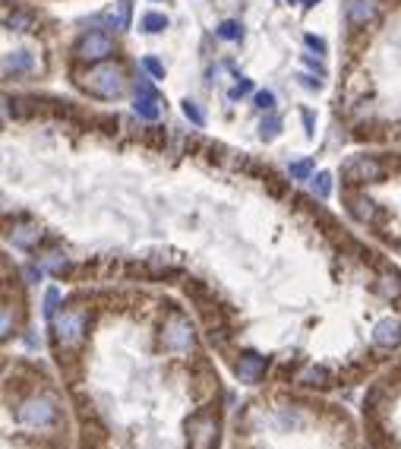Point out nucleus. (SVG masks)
<instances>
[{"mask_svg":"<svg viewBox=\"0 0 401 449\" xmlns=\"http://www.w3.org/2000/svg\"><path fill=\"white\" fill-rule=\"evenodd\" d=\"M304 63H306V67H313L316 73H320V77H322V73H326V70H322V63L316 61V57H310V54H304Z\"/></svg>","mask_w":401,"mask_h":449,"instance_id":"nucleus-31","label":"nucleus"},{"mask_svg":"<svg viewBox=\"0 0 401 449\" xmlns=\"http://www.w3.org/2000/svg\"><path fill=\"white\" fill-rule=\"evenodd\" d=\"M79 86L86 92H92V95H98V98H117L123 89H127V83H123V70L111 67V63H102V67L88 70Z\"/></svg>","mask_w":401,"mask_h":449,"instance_id":"nucleus-1","label":"nucleus"},{"mask_svg":"<svg viewBox=\"0 0 401 449\" xmlns=\"http://www.w3.org/2000/svg\"><path fill=\"white\" fill-rule=\"evenodd\" d=\"M108 54H114V38L104 32H88L79 42V48H76L79 61H104Z\"/></svg>","mask_w":401,"mask_h":449,"instance_id":"nucleus-6","label":"nucleus"},{"mask_svg":"<svg viewBox=\"0 0 401 449\" xmlns=\"http://www.w3.org/2000/svg\"><path fill=\"white\" fill-rule=\"evenodd\" d=\"M57 304H61V291H57V288H48V291H45V317H54V313H57Z\"/></svg>","mask_w":401,"mask_h":449,"instance_id":"nucleus-24","label":"nucleus"},{"mask_svg":"<svg viewBox=\"0 0 401 449\" xmlns=\"http://www.w3.org/2000/svg\"><path fill=\"white\" fill-rule=\"evenodd\" d=\"M382 178V165L376 159H354L345 168V180L347 184H370V180Z\"/></svg>","mask_w":401,"mask_h":449,"instance_id":"nucleus-9","label":"nucleus"},{"mask_svg":"<svg viewBox=\"0 0 401 449\" xmlns=\"http://www.w3.org/2000/svg\"><path fill=\"white\" fill-rule=\"evenodd\" d=\"M300 86H304V89H320V79H313V77H300Z\"/></svg>","mask_w":401,"mask_h":449,"instance_id":"nucleus-32","label":"nucleus"},{"mask_svg":"<svg viewBox=\"0 0 401 449\" xmlns=\"http://www.w3.org/2000/svg\"><path fill=\"white\" fill-rule=\"evenodd\" d=\"M300 3H306V7H313V3H316V0H300Z\"/></svg>","mask_w":401,"mask_h":449,"instance_id":"nucleus-34","label":"nucleus"},{"mask_svg":"<svg viewBox=\"0 0 401 449\" xmlns=\"http://www.w3.org/2000/svg\"><path fill=\"white\" fill-rule=\"evenodd\" d=\"M187 434H190V449H215L218 421L209 415H196L190 424H187Z\"/></svg>","mask_w":401,"mask_h":449,"instance_id":"nucleus-5","label":"nucleus"},{"mask_svg":"<svg viewBox=\"0 0 401 449\" xmlns=\"http://www.w3.org/2000/svg\"><path fill=\"white\" fill-rule=\"evenodd\" d=\"M7 26L16 29V32H29V29L35 26V16L32 13H22V10H16L13 16H7Z\"/></svg>","mask_w":401,"mask_h":449,"instance_id":"nucleus-19","label":"nucleus"},{"mask_svg":"<svg viewBox=\"0 0 401 449\" xmlns=\"http://www.w3.org/2000/svg\"><path fill=\"white\" fill-rule=\"evenodd\" d=\"M143 67L149 70L155 79H164V63L162 61H155V57H143Z\"/></svg>","mask_w":401,"mask_h":449,"instance_id":"nucleus-26","label":"nucleus"},{"mask_svg":"<svg viewBox=\"0 0 401 449\" xmlns=\"http://www.w3.org/2000/svg\"><path fill=\"white\" fill-rule=\"evenodd\" d=\"M265 367H269V361H265L262 354L244 352V354H240V361L234 364V373H237L240 383H259V380H262V373H265Z\"/></svg>","mask_w":401,"mask_h":449,"instance_id":"nucleus-8","label":"nucleus"},{"mask_svg":"<svg viewBox=\"0 0 401 449\" xmlns=\"http://www.w3.org/2000/svg\"><path fill=\"white\" fill-rule=\"evenodd\" d=\"M304 127H306V133L313 136V114H310V111H304Z\"/></svg>","mask_w":401,"mask_h":449,"instance_id":"nucleus-33","label":"nucleus"},{"mask_svg":"<svg viewBox=\"0 0 401 449\" xmlns=\"http://www.w3.org/2000/svg\"><path fill=\"white\" fill-rule=\"evenodd\" d=\"M278 133H281V120L275 118V114L262 118V124H259V136H262V139H275Z\"/></svg>","mask_w":401,"mask_h":449,"instance_id":"nucleus-21","label":"nucleus"},{"mask_svg":"<svg viewBox=\"0 0 401 449\" xmlns=\"http://www.w3.org/2000/svg\"><path fill=\"white\" fill-rule=\"evenodd\" d=\"M379 294L388 297V301H392V297H401V276L395 269H386L379 276Z\"/></svg>","mask_w":401,"mask_h":449,"instance_id":"nucleus-13","label":"nucleus"},{"mask_svg":"<svg viewBox=\"0 0 401 449\" xmlns=\"http://www.w3.org/2000/svg\"><path fill=\"white\" fill-rule=\"evenodd\" d=\"M184 114H187V118H190L196 127H203V124H205V114L199 111V104H196V102H190V98L184 102Z\"/></svg>","mask_w":401,"mask_h":449,"instance_id":"nucleus-25","label":"nucleus"},{"mask_svg":"<svg viewBox=\"0 0 401 449\" xmlns=\"http://www.w3.org/2000/svg\"><path fill=\"white\" fill-rule=\"evenodd\" d=\"M193 342H196V332H193L190 320H184V317H171L168 323H164L162 345L168 348V352L187 354V352H190V348H193Z\"/></svg>","mask_w":401,"mask_h":449,"instance_id":"nucleus-2","label":"nucleus"},{"mask_svg":"<svg viewBox=\"0 0 401 449\" xmlns=\"http://www.w3.org/2000/svg\"><path fill=\"white\" fill-rule=\"evenodd\" d=\"M32 67V57L26 54V51H10L7 57H3V70L7 73H22V70Z\"/></svg>","mask_w":401,"mask_h":449,"instance_id":"nucleus-14","label":"nucleus"},{"mask_svg":"<svg viewBox=\"0 0 401 449\" xmlns=\"http://www.w3.org/2000/svg\"><path fill=\"white\" fill-rule=\"evenodd\" d=\"M313 194L320 196V200H329V194H332V174L329 171H320L313 178Z\"/></svg>","mask_w":401,"mask_h":449,"instance_id":"nucleus-20","label":"nucleus"},{"mask_svg":"<svg viewBox=\"0 0 401 449\" xmlns=\"http://www.w3.org/2000/svg\"><path fill=\"white\" fill-rule=\"evenodd\" d=\"M310 171H313V159H300V162H294V165H291V178L294 180L310 178Z\"/></svg>","mask_w":401,"mask_h":449,"instance_id":"nucleus-23","label":"nucleus"},{"mask_svg":"<svg viewBox=\"0 0 401 449\" xmlns=\"http://www.w3.org/2000/svg\"><path fill=\"white\" fill-rule=\"evenodd\" d=\"M54 329H57V342H61L63 348L79 345L86 329H88V313L86 310H63L61 317H57Z\"/></svg>","mask_w":401,"mask_h":449,"instance_id":"nucleus-3","label":"nucleus"},{"mask_svg":"<svg viewBox=\"0 0 401 449\" xmlns=\"http://www.w3.org/2000/svg\"><path fill=\"white\" fill-rule=\"evenodd\" d=\"M278 421L285 424V427H297V424H300V421H297V415H288V411H281Z\"/></svg>","mask_w":401,"mask_h":449,"instance_id":"nucleus-30","label":"nucleus"},{"mask_svg":"<svg viewBox=\"0 0 401 449\" xmlns=\"http://www.w3.org/2000/svg\"><path fill=\"white\" fill-rule=\"evenodd\" d=\"M256 104H259V108H262V111H272V108H275V95H272V92H269V89L256 92Z\"/></svg>","mask_w":401,"mask_h":449,"instance_id":"nucleus-27","label":"nucleus"},{"mask_svg":"<svg viewBox=\"0 0 401 449\" xmlns=\"http://www.w3.org/2000/svg\"><path fill=\"white\" fill-rule=\"evenodd\" d=\"M10 241L22 250H32V247H38V241H41V228L38 225H29V221H16L13 228H10Z\"/></svg>","mask_w":401,"mask_h":449,"instance_id":"nucleus-11","label":"nucleus"},{"mask_svg":"<svg viewBox=\"0 0 401 449\" xmlns=\"http://www.w3.org/2000/svg\"><path fill=\"white\" fill-rule=\"evenodd\" d=\"M41 269H48V272H63V269H67V256H63V253H48L45 260H41Z\"/></svg>","mask_w":401,"mask_h":449,"instance_id":"nucleus-22","label":"nucleus"},{"mask_svg":"<svg viewBox=\"0 0 401 449\" xmlns=\"http://www.w3.org/2000/svg\"><path fill=\"white\" fill-rule=\"evenodd\" d=\"M136 114L146 120H155L162 114V98H158L155 86L146 77H139V83H136Z\"/></svg>","mask_w":401,"mask_h":449,"instance_id":"nucleus-7","label":"nucleus"},{"mask_svg":"<svg viewBox=\"0 0 401 449\" xmlns=\"http://www.w3.org/2000/svg\"><path fill=\"white\" fill-rule=\"evenodd\" d=\"M16 418H19V424H29V427H48V424H54L57 411H54V405H51L48 399L32 395V399H26L19 405Z\"/></svg>","mask_w":401,"mask_h":449,"instance_id":"nucleus-4","label":"nucleus"},{"mask_svg":"<svg viewBox=\"0 0 401 449\" xmlns=\"http://www.w3.org/2000/svg\"><path fill=\"white\" fill-rule=\"evenodd\" d=\"M253 89V86L250 83H246V79H244V83H237V86H234V89H231V98H240V95H246V92H250Z\"/></svg>","mask_w":401,"mask_h":449,"instance_id":"nucleus-28","label":"nucleus"},{"mask_svg":"<svg viewBox=\"0 0 401 449\" xmlns=\"http://www.w3.org/2000/svg\"><path fill=\"white\" fill-rule=\"evenodd\" d=\"M329 380H332V377H329L326 367H310V370L300 377V383H306V386H329Z\"/></svg>","mask_w":401,"mask_h":449,"instance_id":"nucleus-16","label":"nucleus"},{"mask_svg":"<svg viewBox=\"0 0 401 449\" xmlns=\"http://www.w3.org/2000/svg\"><path fill=\"white\" fill-rule=\"evenodd\" d=\"M351 215H354L357 221H373L376 206L367 200V196H354V200H351Z\"/></svg>","mask_w":401,"mask_h":449,"instance_id":"nucleus-15","label":"nucleus"},{"mask_svg":"<svg viewBox=\"0 0 401 449\" xmlns=\"http://www.w3.org/2000/svg\"><path fill=\"white\" fill-rule=\"evenodd\" d=\"M347 19L354 26H367L370 19L376 16V0H347Z\"/></svg>","mask_w":401,"mask_h":449,"instance_id":"nucleus-12","label":"nucleus"},{"mask_svg":"<svg viewBox=\"0 0 401 449\" xmlns=\"http://www.w3.org/2000/svg\"><path fill=\"white\" fill-rule=\"evenodd\" d=\"M218 38H225V42H240L244 38V26L234 19H225L221 26H218Z\"/></svg>","mask_w":401,"mask_h":449,"instance_id":"nucleus-17","label":"nucleus"},{"mask_svg":"<svg viewBox=\"0 0 401 449\" xmlns=\"http://www.w3.org/2000/svg\"><path fill=\"white\" fill-rule=\"evenodd\" d=\"M373 342L379 348H395L401 342V323H398V320H392V317L379 320V323H376V329H373Z\"/></svg>","mask_w":401,"mask_h":449,"instance_id":"nucleus-10","label":"nucleus"},{"mask_svg":"<svg viewBox=\"0 0 401 449\" xmlns=\"http://www.w3.org/2000/svg\"><path fill=\"white\" fill-rule=\"evenodd\" d=\"M306 45H310V48H316L320 54L326 51V42H322V38H316V35H306Z\"/></svg>","mask_w":401,"mask_h":449,"instance_id":"nucleus-29","label":"nucleus"},{"mask_svg":"<svg viewBox=\"0 0 401 449\" xmlns=\"http://www.w3.org/2000/svg\"><path fill=\"white\" fill-rule=\"evenodd\" d=\"M139 29H143V32H162V29H168V16L164 13H146L143 22H139Z\"/></svg>","mask_w":401,"mask_h":449,"instance_id":"nucleus-18","label":"nucleus"}]
</instances>
